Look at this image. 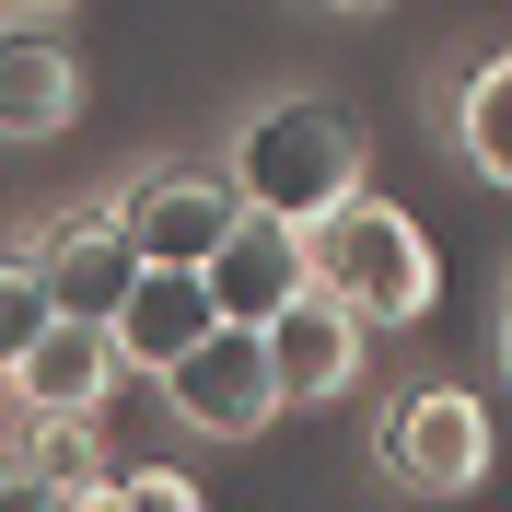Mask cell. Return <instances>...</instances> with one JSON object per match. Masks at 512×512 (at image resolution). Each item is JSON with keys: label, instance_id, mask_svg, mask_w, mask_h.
<instances>
[{"label": "cell", "instance_id": "9c48e42d", "mask_svg": "<svg viewBox=\"0 0 512 512\" xmlns=\"http://www.w3.org/2000/svg\"><path fill=\"white\" fill-rule=\"evenodd\" d=\"M210 291H222V315L268 326L291 291H315V222H291V210H245L233 245L210 256Z\"/></svg>", "mask_w": 512, "mask_h": 512}, {"label": "cell", "instance_id": "9a60e30c", "mask_svg": "<svg viewBox=\"0 0 512 512\" xmlns=\"http://www.w3.org/2000/svg\"><path fill=\"white\" fill-rule=\"evenodd\" d=\"M12 12H35V24H47V12H70V0H12Z\"/></svg>", "mask_w": 512, "mask_h": 512}, {"label": "cell", "instance_id": "7a4b0ae2", "mask_svg": "<svg viewBox=\"0 0 512 512\" xmlns=\"http://www.w3.org/2000/svg\"><path fill=\"white\" fill-rule=\"evenodd\" d=\"M315 280L350 291L373 326H419L443 268H431V233H419L408 210H384V198L361 187V198H338V210L315 222Z\"/></svg>", "mask_w": 512, "mask_h": 512}, {"label": "cell", "instance_id": "6da1fadb", "mask_svg": "<svg viewBox=\"0 0 512 512\" xmlns=\"http://www.w3.org/2000/svg\"><path fill=\"white\" fill-rule=\"evenodd\" d=\"M233 187L256 210H291V222H326L338 198H361V128L326 94H280L233 128Z\"/></svg>", "mask_w": 512, "mask_h": 512}, {"label": "cell", "instance_id": "8992f818", "mask_svg": "<svg viewBox=\"0 0 512 512\" xmlns=\"http://www.w3.org/2000/svg\"><path fill=\"white\" fill-rule=\"evenodd\" d=\"M361 326H373V315H361L350 291H326V280L291 291L280 315H268V361H280V396H291V408H326V396L361 384Z\"/></svg>", "mask_w": 512, "mask_h": 512}, {"label": "cell", "instance_id": "7c38bea8", "mask_svg": "<svg viewBox=\"0 0 512 512\" xmlns=\"http://www.w3.org/2000/svg\"><path fill=\"white\" fill-rule=\"evenodd\" d=\"M70 117H82V59L59 35H12V59H0V128L12 140H59Z\"/></svg>", "mask_w": 512, "mask_h": 512}, {"label": "cell", "instance_id": "8fae6325", "mask_svg": "<svg viewBox=\"0 0 512 512\" xmlns=\"http://www.w3.org/2000/svg\"><path fill=\"white\" fill-rule=\"evenodd\" d=\"M12 489H24V501H47V512H70V501H117V478H105V443H94V408H24Z\"/></svg>", "mask_w": 512, "mask_h": 512}, {"label": "cell", "instance_id": "277c9868", "mask_svg": "<svg viewBox=\"0 0 512 512\" xmlns=\"http://www.w3.org/2000/svg\"><path fill=\"white\" fill-rule=\"evenodd\" d=\"M384 478L408 501H466L489 478V408L466 384H408V408L384 419Z\"/></svg>", "mask_w": 512, "mask_h": 512}, {"label": "cell", "instance_id": "5b68a950", "mask_svg": "<svg viewBox=\"0 0 512 512\" xmlns=\"http://www.w3.org/2000/svg\"><path fill=\"white\" fill-rule=\"evenodd\" d=\"M245 210L256 198L233 187V175H210V163H152V175L128 187V222H140V256H152V268H210Z\"/></svg>", "mask_w": 512, "mask_h": 512}, {"label": "cell", "instance_id": "52a82bcc", "mask_svg": "<svg viewBox=\"0 0 512 512\" xmlns=\"http://www.w3.org/2000/svg\"><path fill=\"white\" fill-rule=\"evenodd\" d=\"M128 373L117 315H47L35 338H12V396L24 408H105Z\"/></svg>", "mask_w": 512, "mask_h": 512}, {"label": "cell", "instance_id": "3957f363", "mask_svg": "<svg viewBox=\"0 0 512 512\" xmlns=\"http://www.w3.org/2000/svg\"><path fill=\"white\" fill-rule=\"evenodd\" d=\"M163 396H175V419H187L198 443H256V431L291 408V396H280V361H268V326H245V315L210 326V338L163 373Z\"/></svg>", "mask_w": 512, "mask_h": 512}, {"label": "cell", "instance_id": "2e32d148", "mask_svg": "<svg viewBox=\"0 0 512 512\" xmlns=\"http://www.w3.org/2000/svg\"><path fill=\"white\" fill-rule=\"evenodd\" d=\"M326 12H384V0H326Z\"/></svg>", "mask_w": 512, "mask_h": 512}, {"label": "cell", "instance_id": "ba28073f", "mask_svg": "<svg viewBox=\"0 0 512 512\" xmlns=\"http://www.w3.org/2000/svg\"><path fill=\"white\" fill-rule=\"evenodd\" d=\"M35 256H47V303H59V315H117L128 291H140V268H152V256H140V222H128V198L59 222Z\"/></svg>", "mask_w": 512, "mask_h": 512}, {"label": "cell", "instance_id": "5bb4252c", "mask_svg": "<svg viewBox=\"0 0 512 512\" xmlns=\"http://www.w3.org/2000/svg\"><path fill=\"white\" fill-rule=\"evenodd\" d=\"M117 501H140V512H198V478H187V466H128Z\"/></svg>", "mask_w": 512, "mask_h": 512}, {"label": "cell", "instance_id": "e0dca14e", "mask_svg": "<svg viewBox=\"0 0 512 512\" xmlns=\"http://www.w3.org/2000/svg\"><path fill=\"white\" fill-rule=\"evenodd\" d=\"M501 350H512V315H501Z\"/></svg>", "mask_w": 512, "mask_h": 512}, {"label": "cell", "instance_id": "4fadbf2b", "mask_svg": "<svg viewBox=\"0 0 512 512\" xmlns=\"http://www.w3.org/2000/svg\"><path fill=\"white\" fill-rule=\"evenodd\" d=\"M454 152L478 163L489 187H512V47L454 70Z\"/></svg>", "mask_w": 512, "mask_h": 512}, {"label": "cell", "instance_id": "30bf717a", "mask_svg": "<svg viewBox=\"0 0 512 512\" xmlns=\"http://www.w3.org/2000/svg\"><path fill=\"white\" fill-rule=\"evenodd\" d=\"M210 326H222L210 268H140V291L117 303V350H128V373H175Z\"/></svg>", "mask_w": 512, "mask_h": 512}]
</instances>
